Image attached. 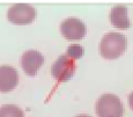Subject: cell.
I'll list each match as a JSON object with an SVG mask.
<instances>
[{
    "label": "cell",
    "mask_w": 133,
    "mask_h": 117,
    "mask_svg": "<svg viewBox=\"0 0 133 117\" xmlns=\"http://www.w3.org/2000/svg\"><path fill=\"white\" fill-rule=\"evenodd\" d=\"M126 37L121 32L110 31L101 40L99 51L105 59H116L121 57L126 50Z\"/></svg>",
    "instance_id": "cell-1"
},
{
    "label": "cell",
    "mask_w": 133,
    "mask_h": 117,
    "mask_svg": "<svg viewBox=\"0 0 133 117\" xmlns=\"http://www.w3.org/2000/svg\"><path fill=\"white\" fill-rule=\"evenodd\" d=\"M95 110L98 117H123L124 115V107L121 99L110 93L99 96Z\"/></svg>",
    "instance_id": "cell-2"
},
{
    "label": "cell",
    "mask_w": 133,
    "mask_h": 117,
    "mask_svg": "<svg viewBox=\"0 0 133 117\" xmlns=\"http://www.w3.org/2000/svg\"><path fill=\"white\" fill-rule=\"evenodd\" d=\"M7 17L12 23L28 24L31 23L36 17V9L29 4H15L9 7Z\"/></svg>",
    "instance_id": "cell-3"
},
{
    "label": "cell",
    "mask_w": 133,
    "mask_h": 117,
    "mask_svg": "<svg viewBox=\"0 0 133 117\" xmlns=\"http://www.w3.org/2000/svg\"><path fill=\"white\" fill-rule=\"evenodd\" d=\"M75 63L73 59H71L66 53L58 57V59L53 63L51 67V73L53 78L59 82L70 80L75 73Z\"/></svg>",
    "instance_id": "cell-4"
},
{
    "label": "cell",
    "mask_w": 133,
    "mask_h": 117,
    "mask_svg": "<svg viewBox=\"0 0 133 117\" xmlns=\"http://www.w3.org/2000/svg\"><path fill=\"white\" fill-rule=\"evenodd\" d=\"M60 31L66 40H81L85 37L87 28L78 17H67L60 23Z\"/></svg>",
    "instance_id": "cell-5"
},
{
    "label": "cell",
    "mask_w": 133,
    "mask_h": 117,
    "mask_svg": "<svg viewBox=\"0 0 133 117\" xmlns=\"http://www.w3.org/2000/svg\"><path fill=\"white\" fill-rule=\"evenodd\" d=\"M21 66L23 71L28 75H34L37 74L38 70L42 67L43 63H44V57L39 51L37 50H27L21 56Z\"/></svg>",
    "instance_id": "cell-6"
},
{
    "label": "cell",
    "mask_w": 133,
    "mask_h": 117,
    "mask_svg": "<svg viewBox=\"0 0 133 117\" xmlns=\"http://www.w3.org/2000/svg\"><path fill=\"white\" fill-rule=\"evenodd\" d=\"M19 83V73L11 65H0V92L8 93Z\"/></svg>",
    "instance_id": "cell-7"
},
{
    "label": "cell",
    "mask_w": 133,
    "mask_h": 117,
    "mask_svg": "<svg viewBox=\"0 0 133 117\" xmlns=\"http://www.w3.org/2000/svg\"><path fill=\"white\" fill-rule=\"evenodd\" d=\"M110 21L116 28L119 29H129L131 27V22L127 16V8L125 5H116L112 7L110 12Z\"/></svg>",
    "instance_id": "cell-8"
},
{
    "label": "cell",
    "mask_w": 133,
    "mask_h": 117,
    "mask_svg": "<svg viewBox=\"0 0 133 117\" xmlns=\"http://www.w3.org/2000/svg\"><path fill=\"white\" fill-rule=\"evenodd\" d=\"M0 117H24V114L15 104H4L0 107Z\"/></svg>",
    "instance_id": "cell-9"
},
{
    "label": "cell",
    "mask_w": 133,
    "mask_h": 117,
    "mask_svg": "<svg viewBox=\"0 0 133 117\" xmlns=\"http://www.w3.org/2000/svg\"><path fill=\"white\" fill-rule=\"evenodd\" d=\"M83 47L80 44H71L70 47L67 48V51H66V55L71 58V59H80L83 56Z\"/></svg>",
    "instance_id": "cell-10"
},
{
    "label": "cell",
    "mask_w": 133,
    "mask_h": 117,
    "mask_svg": "<svg viewBox=\"0 0 133 117\" xmlns=\"http://www.w3.org/2000/svg\"><path fill=\"white\" fill-rule=\"evenodd\" d=\"M129 103H130V107L133 109V92L130 93V95H129Z\"/></svg>",
    "instance_id": "cell-11"
},
{
    "label": "cell",
    "mask_w": 133,
    "mask_h": 117,
    "mask_svg": "<svg viewBox=\"0 0 133 117\" xmlns=\"http://www.w3.org/2000/svg\"><path fill=\"white\" fill-rule=\"evenodd\" d=\"M75 117H91V116H89V115H78Z\"/></svg>",
    "instance_id": "cell-12"
}]
</instances>
